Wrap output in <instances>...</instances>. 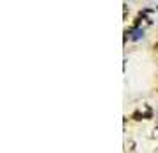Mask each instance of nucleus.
<instances>
[{
    "label": "nucleus",
    "instance_id": "obj_1",
    "mask_svg": "<svg viewBox=\"0 0 158 153\" xmlns=\"http://www.w3.org/2000/svg\"><path fill=\"white\" fill-rule=\"evenodd\" d=\"M153 48H155V52H158V43H155V46H153Z\"/></svg>",
    "mask_w": 158,
    "mask_h": 153
}]
</instances>
